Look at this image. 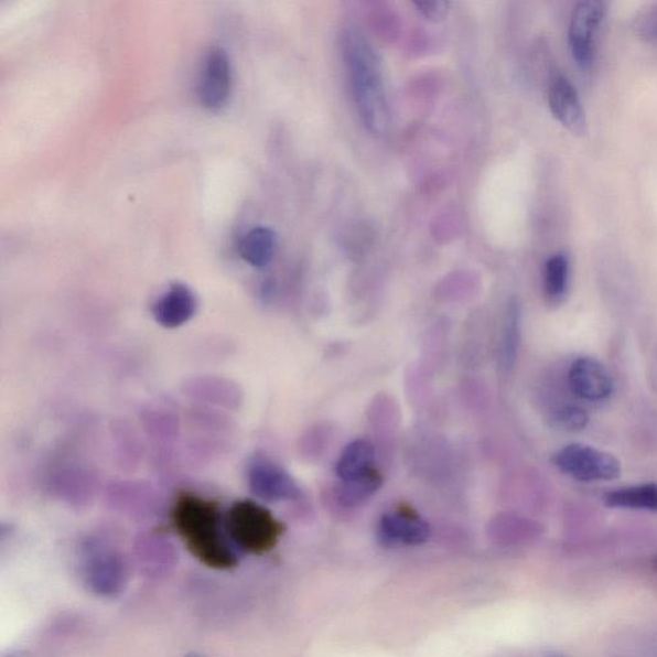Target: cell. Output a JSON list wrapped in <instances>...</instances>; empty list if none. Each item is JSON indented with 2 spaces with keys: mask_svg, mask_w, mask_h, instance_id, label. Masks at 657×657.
I'll list each match as a JSON object with an SVG mask.
<instances>
[{
  "mask_svg": "<svg viewBox=\"0 0 657 657\" xmlns=\"http://www.w3.org/2000/svg\"><path fill=\"white\" fill-rule=\"evenodd\" d=\"M543 283L547 299L552 302L564 299L569 283V260L566 255L549 258L545 266Z\"/></svg>",
  "mask_w": 657,
  "mask_h": 657,
  "instance_id": "17",
  "label": "cell"
},
{
  "mask_svg": "<svg viewBox=\"0 0 657 657\" xmlns=\"http://www.w3.org/2000/svg\"><path fill=\"white\" fill-rule=\"evenodd\" d=\"M606 3L600 0H583L573 10L570 19L569 44L577 64L589 68L593 64V39L606 14Z\"/></svg>",
  "mask_w": 657,
  "mask_h": 657,
  "instance_id": "7",
  "label": "cell"
},
{
  "mask_svg": "<svg viewBox=\"0 0 657 657\" xmlns=\"http://www.w3.org/2000/svg\"><path fill=\"white\" fill-rule=\"evenodd\" d=\"M412 4L417 8L422 18L433 22L442 21L450 11V3L443 2V0H434V2H414Z\"/></svg>",
  "mask_w": 657,
  "mask_h": 657,
  "instance_id": "21",
  "label": "cell"
},
{
  "mask_svg": "<svg viewBox=\"0 0 657 657\" xmlns=\"http://www.w3.org/2000/svg\"><path fill=\"white\" fill-rule=\"evenodd\" d=\"M568 380L572 392L590 402L604 401L614 390L612 374L604 364L592 357L575 359L570 366Z\"/></svg>",
  "mask_w": 657,
  "mask_h": 657,
  "instance_id": "9",
  "label": "cell"
},
{
  "mask_svg": "<svg viewBox=\"0 0 657 657\" xmlns=\"http://www.w3.org/2000/svg\"><path fill=\"white\" fill-rule=\"evenodd\" d=\"M248 486L258 498L278 503L301 496L299 484L283 467L266 457H256L248 467Z\"/></svg>",
  "mask_w": 657,
  "mask_h": 657,
  "instance_id": "8",
  "label": "cell"
},
{
  "mask_svg": "<svg viewBox=\"0 0 657 657\" xmlns=\"http://www.w3.org/2000/svg\"><path fill=\"white\" fill-rule=\"evenodd\" d=\"M381 475L373 468L357 480L342 481L336 488V499L344 507H355L373 496L381 487Z\"/></svg>",
  "mask_w": 657,
  "mask_h": 657,
  "instance_id": "15",
  "label": "cell"
},
{
  "mask_svg": "<svg viewBox=\"0 0 657 657\" xmlns=\"http://www.w3.org/2000/svg\"><path fill=\"white\" fill-rule=\"evenodd\" d=\"M374 448L369 441L356 440L347 445L336 464L341 481L357 480L373 471Z\"/></svg>",
  "mask_w": 657,
  "mask_h": 657,
  "instance_id": "14",
  "label": "cell"
},
{
  "mask_svg": "<svg viewBox=\"0 0 657 657\" xmlns=\"http://www.w3.org/2000/svg\"><path fill=\"white\" fill-rule=\"evenodd\" d=\"M231 93V64L220 46H213L203 58L198 96L203 107L217 111L229 100Z\"/></svg>",
  "mask_w": 657,
  "mask_h": 657,
  "instance_id": "6",
  "label": "cell"
},
{
  "mask_svg": "<svg viewBox=\"0 0 657 657\" xmlns=\"http://www.w3.org/2000/svg\"><path fill=\"white\" fill-rule=\"evenodd\" d=\"M83 584L100 597H115L128 584L129 570L119 552L107 547H91L79 564Z\"/></svg>",
  "mask_w": 657,
  "mask_h": 657,
  "instance_id": "4",
  "label": "cell"
},
{
  "mask_svg": "<svg viewBox=\"0 0 657 657\" xmlns=\"http://www.w3.org/2000/svg\"><path fill=\"white\" fill-rule=\"evenodd\" d=\"M186 657H205V656H201L198 654H191V655H187Z\"/></svg>",
  "mask_w": 657,
  "mask_h": 657,
  "instance_id": "22",
  "label": "cell"
},
{
  "mask_svg": "<svg viewBox=\"0 0 657 657\" xmlns=\"http://www.w3.org/2000/svg\"><path fill=\"white\" fill-rule=\"evenodd\" d=\"M551 112L562 127L574 136H583L586 131L585 112L578 93L566 77H559L551 85L549 93Z\"/></svg>",
  "mask_w": 657,
  "mask_h": 657,
  "instance_id": "12",
  "label": "cell"
},
{
  "mask_svg": "<svg viewBox=\"0 0 657 657\" xmlns=\"http://www.w3.org/2000/svg\"><path fill=\"white\" fill-rule=\"evenodd\" d=\"M432 534L429 524L410 508L383 516L379 524L380 542L387 547L426 543Z\"/></svg>",
  "mask_w": 657,
  "mask_h": 657,
  "instance_id": "10",
  "label": "cell"
},
{
  "mask_svg": "<svg viewBox=\"0 0 657 657\" xmlns=\"http://www.w3.org/2000/svg\"><path fill=\"white\" fill-rule=\"evenodd\" d=\"M605 498L610 506L640 508V510L657 513V486L655 484L613 491L607 493Z\"/></svg>",
  "mask_w": 657,
  "mask_h": 657,
  "instance_id": "16",
  "label": "cell"
},
{
  "mask_svg": "<svg viewBox=\"0 0 657 657\" xmlns=\"http://www.w3.org/2000/svg\"><path fill=\"white\" fill-rule=\"evenodd\" d=\"M553 463L562 473L582 482L614 481L622 474L621 461L612 453L579 443L561 449Z\"/></svg>",
  "mask_w": 657,
  "mask_h": 657,
  "instance_id": "5",
  "label": "cell"
},
{
  "mask_svg": "<svg viewBox=\"0 0 657 657\" xmlns=\"http://www.w3.org/2000/svg\"><path fill=\"white\" fill-rule=\"evenodd\" d=\"M197 311V299L190 287L170 286L153 304V316L161 326L174 328L190 322Z\"/></svg>",
  "mask_w": 657,
  "mask_h": 657,
  "instance_id": "11",
  "label": "cell"
},
{
  "mask_svg": "<svg viewBox=\"0 0 657 657\" xmlns=\"http://www.w3.org/2000/svg\"><path fill=\"white\" fill-rule=\"evenodd\" d=\"M277 249V236L269 228L258 226L249 230L239 241V255L255 268H265L272 260Z\"/></svg>",
  "mask_w": 657,
  "mask_h": 657,
  "instance_id": "13",
  "label": "cell"
},
{
  "mask_svg": "<svg viewBox=\"0 0 657 657\" xmlns=\"http://www.w3.org/2000/svg\"><path fill=\"white\" fill-rule=\"evenodd\" d=\"M637 33L648 42H657V4L648 7L636 20Z\"/></svg>",
  "mask_w": 657,
  "mask_h": 657,
  "instance_id": "20",
  "label": "cell"
},
{
  "mask_svg": "<svg viewBox=\"0 0 657 657\" xmlns=\"http://www.w3.org/2000/svg\"><path fill=\"white\" fill-rule=\"evenodd\" d=\"M171 523L177 536L201 564L229 570L238 557L225 529V516L217 500L185 491L179 493L171 508Z\"/></svg>",
  "mask_w": 657,
  "mask_h": 657,
  "instance_id": "1",
  "label": "cell"
},
{
  "mask_svg": "<svg viewBox=\"0 0 657 657\" xmlns=\"http://www.w3.org/2000/svg\"><path fill=\"white\" fill-rule=\"evenodd\" d=\"M344 44L358 115L374 136L386 134L389 128V109L378 53L369 41L356 31L347 35Z\"/></svg>",
  "mask_w": 657,
  "mask_h": 657,
  "instance_id": "2",
  "label": "cell"
},
{
  "mask_svg": "<svg viewBox=\"0 0 657 657\" xmlns=\"http://www.w3.org/2000/svg\"><path fill=\"white\" fill-rule=\"evenodd\" d=\"M554 419L567 430H581L589 424V413L577 406H567L554 414Z\"/></svg>",
  "mask_w": 657,
  "mask_h": 657,
  "instance_id": "19",
  "label": "cell"
},
{
  "mask_svg": "<svg viewBox=\"0 0 657 657\" xmlns=\"http://www.w3.org/2000/svg\"><path fill=\"white\" fill-rule=\"evenodd\" d=\"M225 529L234 549L246 553L270 552L283 536L286 527L268 508L250 499L234 503L225 514Z\"/></svg>",
  "mask_w": 657,
  "mask_h": 657,
  "instance_id": "3",
  "label": "cell"
},
{
  "mask_svg": "<svg viewBox=\"0 0 657 657\" xmlns=\"http://www.w3.org/2000/svg\"><path fill=\"white\" fill-rule=\"evenodd\" d=\"M519 327H520V311L518 303L513 302L508 308L504 343H503V359L505 367H511L515 363L516 352H518L519 342Z\"/></svg>",
  "mask_w": 657,
  "mask_h": 657,
  "instance_id": "18",
  "label": "cell"
}]
</instances>
